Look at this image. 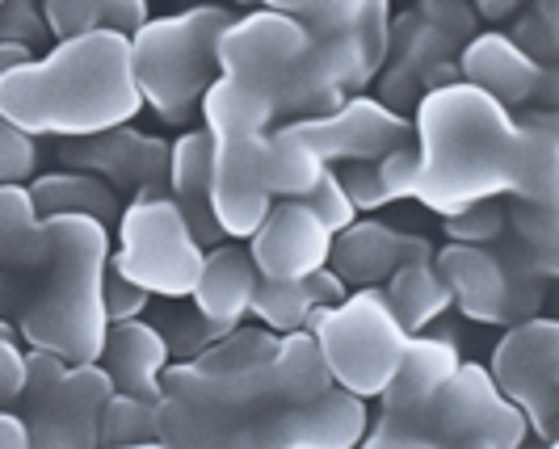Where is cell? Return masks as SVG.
<instances>
[{
    "instance_id": "7a4b0ae2",
    "label": "cell",
    "mask_w": 559,
    "mask_h": 449,
    "mask_svg": "<svg viewBox=\"0 0 559 449\" xmlns=\"http://www.w3.org/2000/svg\"><path fill=\"white\" fill-rule=\"evenodd\" d=\"M143 110L131 34L110 26L59 38L56 51L0 76V113L26 135H93Z\"/></svg>"
},
{
    "instance_id": "1f68e13d",
    "label": "cell",
    "mask_w": 559,
    "mask_h": 449,
    "mask_svg": "<svg viewBox=\"0 0 559 449\" xmlns=\"http://www.w3.org/2000/svg\"><path fill=\"white\" fill-rule=\"evenodd\" d=\"M38 169V143L0 113V185H26Z\"/></svg>"
},
{
    "instance_id": "4fadbf2b",
    "label": "cell",
    "mask_w": 559,
    "mask_h": 449,
    "mask_svg": "<svg viewBox=\"0 0 559 449\" xmlns=\"http://www.w3.org/2000/svg\"><path fill=\"white\" fill-rule=\"evenodd\" d=\"M245 248L265 281H304L320 265H329L333 231L320 223L304 197H274Z\"/></svg>"
},
{
    "instance_id": "9c48e42d",
    "label": "cell",
    "mask_w": 559,
    "mask_h": 449,
    "mask_svg": "<svg viewBox=\"0 0 559 449\" xmlns=\"http://www.w3.org/2000/svg\"><path fill=\"white\" fill-rule=\"evenodd\" d=\"M308 59L311 34L290 13L257 9L245 17H231L219 34V76L265 97L278 118H286V106L308 72Z\"/></svg>"
},
{
    "instance_id": "ba28073f",
    "label": "cell",
    "mask_w": 559,
    "mask_h": 449,
    "mask_svg": "<svg viewBox=\"0 0 559 449\" xmlns=\"http://www.w3.org/2000/svg\"><path fill=\"white\" fill-rule=\"evenodd\" d=\"M118 248L110 269L160 299H190L202 269V244L190 231L186 210L165 190H143L118 215Z\"/></svg>"
},
{
    "instance_id": "d4e9b609",
    "label": "cell",
    "mask_w": 559,
    "mask_h": 449,
    "mask_svg": "<svg viewBox=\"0 0 559 449\" xmlns=\"http://www.w3.org/2000/svg\"><path fill=\"white\" fill-rule=\"evenodd\" d=\"M38 215H93L97 223L114 227L122 215V197L114 194L102 177L84 169H63L47 172V177H34L26 185Z\"/></svg>"
},
{
    "instance_id": "8d00e7d4",
    "label": "cell",
    "mask_w": 559,
    "mask_h": 449,
    "mask_svg": "<svg viewBox=\"0 0 559 449\" xmlns=\"http://www.w3.org/2000/svg\"><path fill=\"white\" fill-rule=\"evenodd\" d=\"M26 387V353L17 349L13 328L0 324V408H13Z\"/></svg>"
},
{
    "instance_id": "3957f363",
    "label": "cell",
    "mask_w": 559,
    "mask_h": 449,
    "mask_svg": "<svg viewBox=\"0 0 559 449\" xmlns=\"http://www.w3.org/2000/svg\"><path fill=\"white\" fill-rule=\"evenodd\" d=\"M56 244L29 303L17 315V332L29 349H47L63 362H97L110 332L106 315V269H110V227L93 215H47Z\"/></svg>"
},
{
    "instance_id": "6da1fadb",
    "label": "cell",
    "mask_w": 559,
    "mask_h": 449,
    "mask_svg": "<svg viewBox=\"0 0 559 449\" xmlns=\"http://www.w3.org/2000/svg\"><path fill=\"white\" fill-rule=\"evenodd\" d=\"M417 197L433 215H459L472 202L513 194L538 206H559L556 113L518 122L509 106L484 88L454 81L420 97L413 122Z\"/></svg>"
},
{
    "instance_id": "d6a6232c",
    "label": "cell",
    "mask_w": 559,
    "mask_h": 449,
    "mask_svg": "<svg viewBox=\"0 0 559 449\" xmlns=\"http://www.w3.org/2000/svg\"><path fill=\"white\" fill-rule=\"evenodd\" d=\"M501 231H504V210L497 206V197L472 202L459 215H447V235L454 244H492Z\"/></svg>"
},
{
    "instance_id": "8992f818",
    "label": "cell",
    "mask_w": 559,
    "mask_h": 449,
    "mask_svg": "<svg viewBox=\"0 0 559 449\" xmlns=\"http://www.w3.org/2000/svg\"><path fill=\"white\" fill-rule=\"evenodd\" d=\"M236 13L224 4H198L173 17H147L131 29V72L143 106L168 126H186L202 93L219 76V34Z\"/></svg>"
},
{
    "instance_id": "603a6c76",
    "label": "cell",
    "mask_w": 559,
    "mask_h": 449,
    "mask_svg": "<svg viewBox=\"0 0 559 449\" xmlns=\"http://www.w3.org/2000/svg\"><path fill=\"white\" fill-rule=\"evenodd\" d=\"M168 194L177 197V206L186 210L190 231L198 244H215L224 240V231L211 215V135L206 126L186 131L181 139L168 147Z\"/></svg>"
},
{
    "instance_id": "d590c367",
    "label": "cell",
    "mask_w": 559,
    "mask_h": 449,
    "mask_svg": "<svg viewBox=\"0 0 559 449\" xmlns=\"http://www.w3.org/2000/svg\"><path fill=\"white\" fill-rule=\"evenodd\" d=\"M336 181H341V190H345L349 206H354L358 215L388 206V202H383V190H379L374 160H345V169H336Z\"/></svg>"
},
{
    "instance_id": "ffe728a7",
    "label": "cell",
    "mask_w": 559,
    "mask_h": 449,
    "mask_svg": "<svg viewBox=\"0 0 559 449\" xmlns=\"http://www.w3.org/2000/svg\"><path fill=\"white\" fill-rule=\"evenodd\" d=\"M102 369L114 378V391L140 395V399H160V374L168 365V340L156 324H143L135 319H114L106 344H102Z\"/></svg>"
},
{
    "instance_id": "60d3db41",
    "label": "cell",
    "mask_w": 559,
    "mask_h": 449,
    "mask_svg": "<svg viewBox=\"0 0 559 449\" xmlns=\"http://www.w3.org/2000/svg\"><path fill=\"white\" fill-rule=\"evenodd\" d=\"M17 446H34L29 441V421L13 408H0V449H17Z\"/></svg>"
},
{
    "instance_id": "e0dca14e",
    "label": "cell",
    "mask_w": 559,
    "mask_h": 449,
    "mask_svg": "<svg viewBox=\"0 0 559 449\" xmlns=\"http://www.w3.org/2000/svg\"><path fill=\"white\" fill-rule=\"evenodd\" d=\"M433 269L450 286V299L472 324H513L518 319V290L513 278L484 244H454L433 253Z\"/></svg>"
},
{
    "instance_id": "30bf717a",
    "label": "cell",
    "mask_w": 559,
    "mask_h": 449,
    "mask_svg": "<svg viewBox=\"0 0 559 449\" xmlns=\"http://www.w3.org/2000/svg\"><path fill=\"white\" fill-rule=\"evenodd\" d=\"M492 383L531 424L538 441L559 437V324L547 315L513 319L492 353Z\"/></svg>"
},
{
    "instance_id": "e575fe53",
    "label": "cell",
    "mask_w": 559,
    "mask_h": 449,
    "mask_svg": "<svg viewBox=\"0 0 559 449\" xmlns=\"http://www.w3.org/2000/svg\"><path fill=\"white\" fill-rule=\"evenodd\" d=\"M304 202H308L311 210L320 215V223L329 227V231H341V227H349L354 219H358V210L349 206V197H345L341 181H336L333 165L320 172V181H316L308 194H304Z\"/></svg>"
},
{
    "instance_id": "b9f144b4",
    "label": "cell",
    "mask_w": 559,
    "mask_h": 449,
    "mask_svg": "<svg viewBox=\"0 0 559 449\" xmlns=\"http://www.w3.org/2000/svg\"><path fill=\"white\" fill-rule=\"evenodd\" d=\"M29 43L26 38H0V76L4 72H13V68H22V63H29Z\"/></svg>"
},
{
    "instance_id": "ab89813d",
    "label": "cell",
    "mask_w": 559,
    "mask_h": 449,
    "mask_svg": "<svg viewBox=\"0 0 559 449\" xmlns=\"http://www.w3.org/2000/svg\"><path fill=\"white\" fill-rule=\"evenodd\" d=\"M304 286H308L311 307H333V303H341V299L349 294V286L336 278L333 265H320L316 274H308V278H304Z\"/></svg>"
},
{
    "instance_id": "5bb4252c",
    "label": "cell",
    "mask_w": 559,
    "mask_h": 449,
    "mask_svg": "<svg viewBox=\"0 0 559 449\" xmlns=\"http://www.w3.org/2000/svg\"><path fill=\"white\" fill-rule=\"evenodd\" d=\"M114 395V378L102 362H68L59 383L29 403V441L34 446H97L102 408Z\"/></svg>"
},
{
    "instance_id": "836d02e7",
    "label": "cell",
    "mask_w": 559,
    "mask_h": 449,
    "mask_svg": "<svg viewBox=\"0 0 559 449\" xmlns=\"http://www.w3.org/2000/svg\"><path fill=\"white\" fill-rule=\"evenodd\" d=\"M374 172H379V190H383V202H404L413 197V185H417V147L413 139L383 151L374 160Z\"/></svg>"
},
{
    "instance_id": "4316f807",
    "label": "cell",
    "mask_w": 559,
    "mask_h": 449,
    "mask_svg": "<svg viewBox=\"0 0 559 449\" xmlns=\"http://www.w3.org/2000/svg\"><path fill=\"white\" fill-rule=\"evenodd\" d=\"M270 374H274L282 408L308 403V399H316V395H324L333 387V374H329V365L320 357V344H316L308 328L278 332V344L270 353Z\"/></svg>"
},
{
    "instance_id": "484cf974",
    "label": "cell",
    "mask_w": 559,
    "mask_h": 449,
    "mask_svg": "<svg viewBox=\"0 0 559 449\" xmlns=\"http://www.w3.org/2000/svg\"><path fill=\"white\" fill-rule=\"evenodd\" d=\"M388 307L395 311V319L404 324L408 337L425 332L433 319H442V311H450V286L442 281V274L433 269V260H408L395 265L388 278Z\"/></svg>"
},
{
    "instance_id": "44dd1931",
    "label": "cell",
    "mask_w": 559,
    "mask_h": 449,
    "mask_svg": "<svg viewBox=\"0 0 559 449\" xmlns=\"http://www.w3.org/2000/svg\"><path fill=\"white\" fill-rule=\"evenodd\" d=\"M51 244H56L51 219L38 215L26 185H0V274L34 290V281L43 278L51 260Z\"/></svg>"
},
{
    "instance_id": "52a82bcc",
    "label": "cell",
    "mask_w": 559,
    "mask_h": 449,
    "mask_svg": "<svg viewBox=\"0 0 559 449\" xmlns=\"http://www.w3.org/2000/svg\"><path fill=\"white\" fill-rule=\"evenodd\" d=\"M308 332L320 344L336 387L379 399L404 357L408 332L388 307L383 286H358L333 307H311Z\"/></svg>"
},
{
    "instance_id": "f1b7e54d",
    "label": "cell",
    "mask_w": 559,
    "mask_h": 449,
    "mask_svg": "<svg viewBox=\"0 0 559 449\" xmlns=\"http://www.w3.org/2000/svg\"><path fill=\"white\" fill-rule=\"evenodd\" d=\"M140 22H147V0H47L43 4V26L56 38L97 26L131 34Z\"/></svg>"
},
{
    "instance_id": "5b68a950",
    "label": "cell",
    "mask_w": 559,
    "mask_h": 449,
    "mask_svg": "<svg viewBox=\"0 0 559 449\" xmlns=\"http://www.w3.org/2000/svg\"><path fill=\"white\" fill-rule=\"evenodd\" d=\"M531 437L522 408L492 383L488 365L459 362V369L417 408L379 412L362 446H492L513 449Z\"/></svg>"
},
{
    "instance_id": "7402d4cb",
    "label": "cell",
    "mask_w": 559,
    "mask_h": 449,
    "mask_svg": "<svg viewBox=\"0 0 559 449\" xmlns=\"http://www.w3.org/2000/svg\"><path fill=\"white\" fill-rule=\"evenodd\" d=\"M463 81L484 88L488 97H497L501 106H526L538 85H543V68L531 51H522L509 34H479L463 51Z\"/></svg>"
},
{
    "instance_id": "74e56055",
    "label": "cell",
    "mask_w": 559,
    "mask_h": 449,
    "mask_svg": "<svg viewBox=\"0 0 559 449\" xmlns=\"http://www.w3.org/2000/svg\"><path fill=\"white\" fill-rule=\"evenodd\" d=\"M63 369H68L63 357L47 353V349H29L26 353V387H22V399H17V403H22V408L38 403V399L59 383V374H63Z\"/></svg>"
},
{
    "instance_id": "4dcf8cb0",
    "label": "cell",
    "mask_w": 559,
    "mask_h": 449,
    "mask_svg": "<svg viewBox=\"0 0 559 449\" xmlns=\"http://www.w3.org/2000/svg\"><path fill=\"white\" fill-rule=\"evenodd\" d=\"M249 315H257L265 328L274 332H295V328H308L311 299L304 281H257L252 290V307Z\"/></svg>"
},
{
    "instance_id": "2e32d148",
    "label": "cell",
    "mask_w": 559,
    "mask_h": 449,
    "mask_svg": "<svg viewBox=\"0 0 559 449\" xmlns=\"http://www.w3.org/2000/svg\"><path fill=\"white\" fill-rule=\"evenodd\" d=\"M366 428H370V412L366 399L345 387H329L308 403L295 408H278L270 421L257 424L252 446H362Z\"/></svg>"
},
{
    "instance_id": "ac0fdd59",
    "label": "cell",
    "mask_w": 559,
    "mask_h": 449,
    "mask_svg": "<svg viewBox=\"0 0 559 449\" xmlns=\"http://www.w3.org/2000/svg\"><path fill=\"white\" fill-rule=\"evenodd\" d=\"M408 260H433V244L420 235H404L379 219H354L349 227L333 231L329 265L345 286H383L395 265Z\"/></svg>"
},
{
    "instance_id": "7c38bea8",
    "label": "cell",
    "mask_w": 559,
    "mask_h": 449,
    "mask_svg": "<svg viewBox=\"0 0 559 449\" xmlns=\"http://www.w3.org/2000/svg\"><path fill=\"white\" fill-rule=\"evenodd\" d=\"M59 165L102 177L118 197H135L143 190H160V177L168 172V143L156 135H143V131H131V122H122V126L63 139L59 143Z\"/></svg>"
},
{
    "instance_id": "8fae6325",
    "label": "cell",
    "mask_w": 559,
    "mask_h": 449,
    "mask_svg": "<svg viewBox=\"0 0 559 449\" xmlns=\"http://www.w3.org/2000/svg\"><path fill=\"white\" fill-rule=\"evenodd\" d=\"M290 135L308 139L324 165H345V160H379L400 143L413 139V122L404 113L388 110L383 101L349 93L336 110L329 113H304L282 122Z\"/></svg>"
},
{
    "instance_id": "9a60e30c",
    "label": "cell",
    "mask_w": 559,
    "mask_h": 449,
    "mask_svg": "<svg viewBox=\"0 0 559 449\" xmlns=\"http://www.w3.org/2000/svg\"><path fill=\"white\" fill-rule=\"evenodd\" d=\"M240 4H261L299 17L311 34V47L358 43L374 76L392 51V0H240Z\"/></svg>"
},
{
    "instance_id": "83f0119b",
    "label": "cell",
    "mask_w": 559,
    "mask_h": 449,
    "mask_svg": "<svg viewBox=\"0 0 559 449\" xmlns=\"http://www.w3.org/2000/svg\"><path fill=\"white\" fill-rule=\"evenodd\" d=\"M329 169L316 147L299 135H290L286 126H270L265 151H261V185L270 197H304L320 181V172Z\"/></svg>"
},
{
    "instance_id": "f546056e",
    "label": "cell",
    "mask_w": 559,
    "mask_h": 449,
    "mask_svg": "<svg viewBox=\"0 0 559 449\" xmlns=\"http://www.w3.org/2000/svg\"><path fill=\"white\" fill-rule=\"evenodd\" d=\"M160 403V399H156ZM156 403L140 395L114 391L102 408L97 446H160V416Z\"/></svg>"
},
{
    "instance_id": "d6986e66",
    "label": "cell",
    "mask_w": 559,
    "mask_h": 449,
    "mask_svg": "<svg viewBox=\"0 0 559 449\" xmlns=\"http://www.w3.org/2000/svg\"><path fill=\"white\" fill-rule=\"evenodd\" d=\"M257 281H261V274H257V265H252L245 240L219 244L215 253H202V269H198V281H194V290H190L194 311L202 319H211L215 328L227 332V328L245 324Z\"/></svg>"
},
{
    "instance_id": "277c9868",
    "label": "cell",
    "mask_w": 559,
    "mask_h": 449,
    "mask_svg": "<svg viewBox=\"0 0 559 449\" xmlns=\"http://www.w3.org/2000/svg\"><path fill=\"white\" fill-rule=\"evenodd\" d=\"M198 113L211 135V215L227 240H249L274 202L261 185V151L278 113L227 76L211 81Z\"/></svg>"
},
{
    "instance_id": "cb8c5ba5",
    "label": "cell",
    "mask_w": 559,
    "mask_h": 449,
    "mask_svg": "<svg viewBox=\"0 0 559 449\" xmlns=\"http://www.w3.org/2000/svg\"><path fill=\"white\" fill-rule=\"evenodd\" d=\"M459 344H450L442 337H408L404 344V357L395 365L392 383L383 387V412H404V408H417L429 395H438V387L447 383L450 374L459 369Z\"/></svg>"
},
{
    "instance_id": "f35d334b",
    "label": "cell",
    "mask_w": 559,
    "mask_h": 449,
    "mask_svg": "<svg viewBox=\"0 0 559 449\" xmlns=\"http://www.w3.org/2000/svg\"><path fill=\"white\" fill-rule=\"evenodd\" d=\"M102 299H106V315H110V324H114V319H135V315H143L152 294H147L143 286H135V281H127L122 274H106Z\"/></svg>"
},
{
    "instance_id": "7bdbcfd3",
    "label": "cell",
    "mask_w": 559,
    "mask_h": 449,
    "mask_svg": "<svg viewBox=\"0 0 559 449\" xmlns=\"http://www.w3.org/2000/svg\"><path fill=\"white\" fill-rule=\"evenodd\" d=\"M476 4H479V13H484V17H492V22H497V17H509L522 0H476Z\"/></svg>"
}]
</instances>
